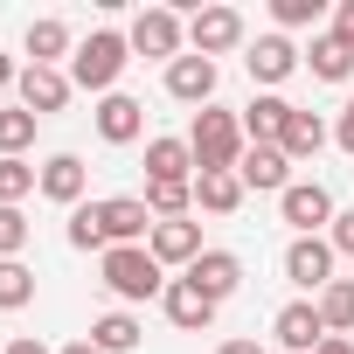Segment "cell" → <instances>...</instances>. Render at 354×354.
Here are the masks:
<instances>
[{
  "instance_id": "17",
  "label": "cell",
  "mask_w": 354,
  "mask_h": 354,
  "mask_svg": "<svg viewBox=\"0 0 354 354\" xmlns=\"http://www.w3.org/2000/svg\"><path fill=\"white\" fill-rule=\"evenodd\" d=\"M84 181H91V167H84L77 153H49V160H42V195H49V202L77 209V202H84Z\"/></svg>"
},
{
  "instance_id": "21",
  "label": "cell",
  "mask_w": 354,
  "mask_h": 354,
  "mask_svg": "<svg viewBox=\"0 0 354 354\" xmlns=\"http://www.w3.org/2000/svg\"><path fill=\"white\" fill-rule=\"evenodd\" d=\"M306 70H313L319 84H347V77H354V49H347L340 35H313V49H306Z\"/></svg>"
},
{
  "instance_id": "5",
  "label": "cell",
  "mask_w": 354,
  "mask_h": 354,
  "mask_svg": "<svg viewBox=\"0 0 354 354\" xmlns=\"http://www.w3.org/2000/svg\"><path fill=\"white\" fill-rule=\"evenodd\" d=\"M278 216H285L299 236H319V230H333V195H326L319 181H292V188L278 195Z\"/></svg>"
},
{
  "instance_id": "10",
  "label": "cell",
  "mask_w": 354,
  "mask_h": 354,
  "mask_svg": "<svg viewBox=\"0 0 354 354\" xmlns=\"http://www.w3.org/2000/svg\"><path fill=\"white\" fill-rule=\"evenodd\" d=\"M236 181L257 188V195H285V188H292V160H285V146H243Z\"/></svg>"
},
{
  "instance_id": "35",
  "label": "cell",
  "mask_w": 354,
  "mask_h": 354,
  "mask_svg": "<svg viewBox=\"0 0 354 354\" xmlns=\"http://www.w3.org/2000/svg\"><path fill=\"white\" fill-rule=\"evenodd\" d=\"M333 139H340V153H347V160H354V97H347V104H340V125H333Z\"/></svg>"
},
{
  "instance_id": "12",
  "label": "cell",
  "mask_w": 354,
  "mask_h": 354,
  "mask_svg": "<svg viewBox=\"0 0 354 354\" xmlns=\"http://www.w3.org/2000/svg\"><path fill=\"white\" fill-rule=\"evenodd\" d=\"M15 91H21V104H28L35 118H49V111H63V104H70V91H77V84H70V70H49V63H28Z\"/></svg>"
},
{
  "instance_id": "23",
  "label": "cell",
  "mask_w": 354,
  "mask_h": 354,
  "mask_svg": "<svg viewBox=\"0 0 354 354\" xmlns=\"http://www.w3.org/2000/svg\"><path fill=\"white\" fill-rule=\"evenodd\" d=\"M195 202H202L209 216H236V209H243V181H236V167H223V174H195Z\"/></svg>"
},
{
  "instance_id": "15",
  "label": "cell",
  "mask_w": 354,
  "mask_h": 354,
  "mask_svg": "<svg viewBox=\"0 0 354 354\" xmlns=\"http://www.w3.org/2000/svg\"><path fill=\"white\" fill-rule=\"evenodd\" d=\"M139 132H146V104L125 97V91H111V97L97 104V139H104V146H132Z\"/></svg>"
},
{
  "instance_id": "16",
  "label": "cell",
  "mask_w": 354,
  "mask_h": 354,
  "mask_svg": "<svg viewBox=\"0 0 354 354\" xmlns=\"http://www.w3.org/2000/svg\"><path fill=\"white\" fill-rule=\"evenodd\" d=\"M188 285H202V292L223 306V299L243 285V257H236V250H202V257L188 264Z\"/></svg>"
},
{
  "instance_id": "9",
  "label": "cell",
  "mask_w": 354,
  "mask_h": 354,
  "mask_svg": "<svg viewBox=\"0 0 354 354\" xmlns=\"http://www.w3.org/2000/svg\"><path fill=\"white\" fill-rule=\"evenodd\" d=\"M97 223H104V250H111V243H146V236H153V209H146L139 195L97 202Z\"/></svg>"
},
{
  "instance_id": "30",
  "label": "cell",
  "mask_w": 354,
  "mask_h": 354,
  "mask_svg": "<svg viewBox=\"0 0 354 354\" xmlns=\"http://www.w3.org/2000/svg\"><path fill=\"white\" fill-rule=\"evenodd\" d=\"M35 299V271L21 257H0V313H21Z\"/></svg>"
},
{
  "instance_id": "41",
  "label": "cell",
  "mask_w": 354,
  "mask_h": 354,
  "mask_svg": "<svg viewBox=\"0 0 354 354\" xmlns=\"http://www.w3.org/2000/svg\"><path fill=\"white\" fill-rule=\"evenodd\" d=\"M63 354H104V347H97V340H70Z\"/></svg>"
},
{
  "instance_id": "24",
  "label": "cell",
  "mask_w": 354,
  "mask_h": 354,
  "mask_svg": "<svg viewBox=\"0 0 354 354\" xmlns=\"http://www.w3.org/2000/svg\"><path fill=\"white\" fill-rule=\"evenodd\" d=\"M139 202L153 209V223H181V216L195 209V181H146Z\"/></svg>"
},
{
  "instance_id": "33",
  "label": "cell",
  "mask_w": 354,
  "mask_h": 354,
  "mask_svg": "<svg viewBox=\"0 0 354 354\" xmlns=\"http://www.w3.org/2000/svg\"><path fill=\"white\" fill-rule=\"evenodd\" d=\"M21 250H28V216L0 209V257H21Z\"/></svg>"
},
{
  "instance_id": "20",
  "label": "cell",
  "mask_w": 354,
  "mask_h": 354,
  "mask_svg": "<svg viewBox=\"0 0 354 354\" xmlns=\"http://www.w3.org/2000/svg\"><path fill=\"white\" fill-rule=\"evenodd\" d=\"M146 181H195V146L188 139H146Z\"/></svg>"
},
{
  "instance_id": "34",
  "label": "cell",
  "mask_w": 354,
  "mask_h": 354,
  "mask_svg": "<svg viewBox=\"0 0 354 354\" xmlns=\"http://www.w3.org/2000/svg\"><path fill=\"white\" fill-rule=\"evenodd\" d=\"M326 243H333V257H354V209H347V216H333Z\"/></svg>"
},
{
  "instance_id": "3",
  "label": "cell",
  "mask_w": 354,
  "mask_h": 354,
  "mask_svg": "<svg viewBox=\"0 0 354 354\" xmlns=\"http://www.w3.org/2000/svg\"><path fill=\"white\" fill-rule=\"evenodd\" d=\"M125 63H132V42H125L118 28H97L91 42H77V56H70V84L111 97V84L125 77Z\"/></svg>"
},
{
  "instance_id": "28",
  "label": "cell",
  "mask_w": 354,
  "mask_h": 354,
  "mask_svg": "<svg viewBox=\"0 0 354 354\" xmlns=\"http://www.w3.org/2000/svg\"><path fill=\"white\" fill-rule=\"evenodd\" d=\"M35 188H42V167H28V160H0V209H21Z\"/></svg>"
},
{
  "instance_id": "18",
  "label": "cell",
  "mask_w": 354,
  "mask_h": 354,
  "mask_svg": "<svg viewBox=\"0 0 354 354\" xmlns=\"http://www.w3.org/2000/svg\"><path fill=\"white\" fill-rule=\"evenodd\" d=\"M146 250H153L160 264H181V271H188V264L202 257V230H195L188 216H181V223H153V236H146Z\"/></svg>"
},
{
  "instance_id": "31",
  "label": "cell",
  "mask_w": 354,
  "mask_h": 354,
  "mask_svg": "<svg viewBox=\"0 0 354 354\" xmlns=\"http://www.w3.org/2000/svg\"><path fill=\"white\" fill-rule=\"evenodd\" d=\"M70 250H97V257H104V223H97V202H77V209H70Z\"/></svg>"
},
{
  "instance_id": "14",
  "label": "cell",
  "mask_w": 354,
  "mask_h": 354,
  "mask_svg": "<svg viewBox=\"0 0 354 354\" xmlns=\"http://www.w3.org/2000/svg\"><path fill=\"white\" fill-rule=\"evenodd\" d=\"M243 70H250V77H257V84L271 91V84H285V77L299 70V49H292L285 35H257V42L243 49Z\"/></svg>"
},
{
  "instance_id": "13",
  "label": "cell",
  "mask_w": 354,
  "mask_h": 354,
  "mask_svg": "<svg viewBox=\"0 0 354 354\" xmlns=\"http://www.w3.org/2000/svg\"><path fill=\"white\" fill-rule=\"evenodd\" d=\"M160 306H167V319L181 326V333H202V326L216 319V299H209L202 285H188V278H167V292H160Z\"/></svg>"
},
{
  "instance_id": "11",
  "label": "cell",
  "mask_w": 354,
  "mask_h": 354,
  "mask_svg": "<svg viewBox=\"0 0 354 354\" xmlns=\"http://www.w3.org/2000/svg\"><path fill=\"white\" fill-rule=\"evenodd\" d=\"M216 77H223V70L188 49V56L167 63V97H181V104H216Z\"/></svg>"
},
{
  "instance_id": "29",
  "label": "cell",
  "mask_w": 354,
  "mask_h": 354,
  "mask_svg": "<svg viewBox=\"0 0 354 354\" xmlns=\"http://www.w3.org/2000/svg\"><path fill=\"white\" fill-rule=\"evenodd\" d=\"M91 340H97L104 354H132V347H139V319H132V313H104V319H91Z\"/></svg>"
},
{
  "instance_id": "26",
  "label": "cell",
  "mask_w": 354,
  "mask_h": 354,
  "mask_svg": "<svg viewBox=\"0 0 354 354\" xmlns=\"http://www.w3.org/2000/svg\"><path fill=\"white\" fill-rule=\"evenodd\" d=\"M35 125H42V118H35L28 104H8V111H0V160H21V153L35 146Z\"/></svg>"
},
{
  "instance_id": "8",
  "label": "cell",
  "mask_w": 354,
  "mask_h": 354,
  "mask_svg": "<svg viewBox=\"0 0 354 354\" xmlns=\"http://www.w3.org/2000/svg\"><path fill=\"white\" fill-rule=\"evenodd\" d=\"M188 42H195V56L216 63V56H230V49L243 42V15H236V8H202V15L188 21Z\"/></svg>"
},
{
  "instance_id": "22",
  "label": "cell",
  "mask_w": 354,
  "mask_h": 354,
  "mask_svg": "<svg viewBox=\"0 0 354 354\" xmlns=\"http://www.w3.org/2000/svg\"><path fill=\"white\" fill-rule=\"evenodd\" d=\"M326 139H333V132H326V118H319V111H299V104H292V118H285V139H278V146H285V160H313V153H319Z\"/></svg>"
},
{
  "instance_id": "32",
  "label": "cell",
  "mask_w": 354,
  "mask_h": 354,
  "mask_svg": "<svg viewBox=\"0 0 354 354\" xmlns=\"http://www.w3.org/2000/svg\"><path fill=\"white\" fill-rule=\"evenodd\" d=\"M271 21L278 28H313L319 21V0H271Z\"/></svg>"
},
{
  "instance_id": "25",
  "label": "cell",
  "mask_w": 354,
  "mask_h": 354,
  "mask_svg": "<svg viewBox=\"0 0 354 354\" xmlns=\"http://www.w3.org/2000/svg\"><path fill=\"white\" fill-rule=\"evenodd\" d=\"M56 56H77V49H70V21H56V15L28 21V63H49V70H56Z\"/></svg>"
},
{
  "instance_id": "40",
  "label": "cell",
  "mask_w": 354,
  "mask_h": 354,
  "mask_svg": "<svg viewBox=\"0 0 354 354\" xmlns=\"http://www.w3.org/2000/svg\"><path fill=\"white\" fill-rule=\"evenodd\" d=\"M8 84H21V70L8 63V49H0V91H8Z\"/></svg>"
},
{
  "instance_id": "6",
  "label": "cell",
  "mask_w": 354,
  "mask_h": 354,
  "mask_svg": "<svg viewBox=\"0 0 354 354\" xmlns=\"http://www.w3.org/2000/svg\"><path fill=\"white\" fill-rule=\"evenodd\" d=\"M285 278H292L299 292H326V285H333V243H326V236H292Z\"/></svg>"
},
{
  "instance_id": "37",
  "label": "cell",
  "mask_w": 354,
  "mask_h": 354,
  "mask_svg": "<svg viewBox=\"0 0 354 354\" xmlns=\"http://www.w3.org/2000/svg\"><path fill=\"white\" fill-rule=\"evenodd\" d=\"M8 354H49V347H42L35 333H15V340H8Z\"/></svg>"
},
{
  "instance_id": "39",
  "label": "cell",
  "mask_w": 354,
  "mask_h": 354,
  "mask_svg": "<svg viewBox=\"0 0 354 354\" xmlns=\"http://www.w3.org/2000/svg\"><path fill=\"white\" fill-rule=\"evenodd\" d=\"M216 354H264V347H257V340H223Z\"/></svg>"
},
{
  "instance_id": "27",
  "label": "cell",
  "mask_w": 354,
  "mask_h": 354,
  "mask_svg": "<svg viewBox=\"0 0 354 354\" xmlns=\"http://www.w3.org/2000/svg\"><path fill=\"white\" fill-rule=\"evenodd\" d=\"M319 319H326V333H354V278H333L319 299Z\"/></svg>"
},
{
  "instance_id": "7",
  "label": "cell",
  "mask_w": 354,
  "mask_h": 354,
  "mask_svg": "<svg viewBox=\"0 0 354 354\" xmlns=\"http://www.w3.org/2000/svg\"><path fill=\"white\" fill-rule=\"evenodd\" d=\"M271 333H278V354H319L326 319H319V306H313V299H292V306L271 319Z\"/></svg>"
},
{
  "instance_id": "4",
  "label": "cell",
  "mask_w": 354,
  "mask_h": 354,
  "mask_svg": "<svg viewBox=\"0 0 354 354\" xmlns=\"http://www.w3.org/2000/svg\"><path fill=\"white\" fill-rule=\"evenodd\" d=\"M125 42H132V56H160V63H174V56H181V42H188V21L174 15V8H146V15L125 28Z\"/></svg>"
},
{
  "instance_id": "19",
  "label": "cell",
  "mask_w": 354,
  "mask_h": 354,
  "mask_svg": "<svg viewBox=\"0 0 354 354\" xmlns=\"http://www.w3.org/2000/svg\"><path fill=\"white\" fill-rule=\"evenodd\" d=\"M285 118H292V104H285L278 91H264V97L243 104V139H250V146H278V139H285Z\"/></svg>"
},
{
  "instance_id": "36",
  "label": "cell",
  "mask_w": 354,
  "mask_h": 354,
  "mask_svg": "<svg viewBox=\"0 0 354 354\" xmlns=\"http://www.w3.org/2000/svg\"><path fill=\"white\" fill-rule=\"evenodd\" d=\"M333 35L354 49V0H340V8H333Z\"/></svg>"
},
{
  "instance_id": "1",
  "label": "cell",
  "mask_w": 354,
  "mask_h": 354,
  "mask_svg": "<svg viewBox=\"0 0 354 354\" xmlns=\"http://www.w3.org/2000/svg\"><path fill=\"white\" fill-rule=\"evenodd\" d=\"M97 271H104V292H111V299H125V306H139V299H160V292H167V264H160L146 243H111V250L97 257Z\"/></svg>"
},
{
  "instance_id": "2",
  "label": "cell",
  "mask_w": 354,
  "mask_h": 354,
  "mask_svg": "<svg viewBox=\"0 0 354 354\" xmlns=\"http://www.w3.org/2000/svg\"><path fill=\"white\" fill-rule=\"evenodd\" d=\"M188 146H195V174H223L243 160V118L223 111V104H202L195 125H188Z\"/></svg>"
},
{
  "instance_id": "38",
  "label": "cell",
  "mask_w": 354,
  "mask_h": 354,
  "mask_svg": "<svg viewBox=\"0 0 354 354\" xmlns=\"http://www.w3.org/2000/svg\"><path fill=\"white\" fill-rule=\"evenodd\" d=\"M319 354H354V340H347V333H326V340H319Z\"/></svg>"
}]
</instances>
